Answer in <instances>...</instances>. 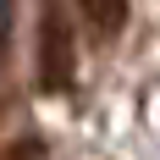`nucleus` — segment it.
<instances>
[{
  "label": "nucleus",
  "instance_id": "3",
  "mask_svg": "<svg viewBox=\"0 0 160 160\" xmlns=\"http://www.w3.org/2000/svg\"><path fill=\"white\" fill-rule=\"evenodd\" d=\"M11 160H44V155H39V149H28V144H22V149H11Z\"/></svg>",
  "mask_w": 160,
  "mask_h": 160
},
{
  "label": "nucleus",
  "instance_id": "1",
  "mask_svg": "<svg viewBox=\"0 0 160 160\" xmlns=\"http://www.w3.org/2000/svg\"><path fill=\"white\" fill-rule=\"evenodd\" d=\"M72 78H78V44H72L66 17L50 11L44 33H39V83H44V94H61V88H72Z\"/></svg>",
  "mask_w": 160,
  "mask_h": 160
},
{
  "label": "nucleus",
  "instance_id": "2",
  "mask_svg": "<svg viewBox=\"0 0 160 160\" xmlns=\"http://www.w3.org/2000/svg\"><path fill=\"white\" fill-rule=\"evenodd\" d=\"M83 6V22L94 28V39H116L127 28V0H78Z\"/></svg>",
  "mask_w": 160,
  "mask_h": 160
}]
</instances>
